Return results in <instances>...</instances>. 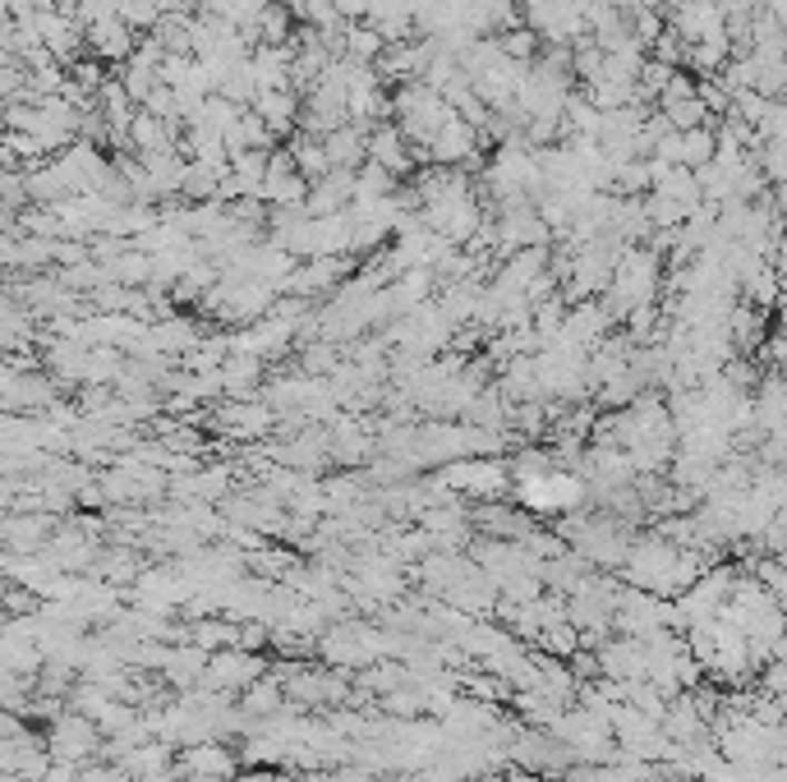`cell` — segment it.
<instances>
[{"label": "cell", "mask_w": 787, "mask_h": 782, "mask_svg": "<svg viewBox=\"0 0 787 782\" xmlns=\"http://www.w3.org/2000/svg\"><path fill=\"white\" fill-rule=\"evenodd\" d=\"M267 672L263 654H249V650H213L208 654V667H203V682L208 691H222V695H239L249 682Z\"/></svg>", "instance_id": "6da1fadb"}, {"label": "cell", "mask_w": 787, "mask_h": 782, "mask_svg": "<svg viewBox=\"0 0 787 782\" xmlns=\"http://www.w3.org/2000/svg\"><path fill=\"white\" fill-rule=\"evenodd\" d=\"M479 157H484V148H479V129L456 120V116L442 125L429 139V148H424L429 166H479Z\"/></svg>", "instance_id": "7a4b0ae2"}, {"label": "cell", "mask_w": 787, "mask_h": 782, "mask_svg": "<svg viewBox=\"0 0 787 782\" xmlns=\"http://www.w3.org/2000/svg\"><path fill=\"white\" fill-rule=\"evenodd\" d=\"M309 194V180H304L295 166H291V152L286 148H272L267 152V171H263V185H258V198L267 208H295Z\"/></svg>", "instance_id": "3957f363"}, {"label": "cell", "mask_w": 787, "mask_h": 782, "mask_svg": "<svg viewBox=\"0 0 787 782\" xmlns=\"http://www.w3.org/2000/svg\"><path fill=\"white\" fill-rule=\"evenodd\" d=\"M594 659H599V676H603V682H640V676H645V644L631 640V635L599 640L594 644Z\"/></svg>", "instance_id": "277c9868"}, {"label": "cell", "mask_w": 787, "mask_h": 782, "mask_svg": "<svg viewBox=\"0 0 787 782\" xmlns=\"http://www.w3.org/2000/svg\"><path fill=\"white\" fill-rule=\"evenodd\" d=\"M226 437H235V442H258V437H267L272 428H277V415L267 410V405L254 396V400H230V405H222V415L213 419Z\"/></svg>", "instance_id": "5b68a950"}, {"label": "cell", "mask_w": 787, "mask_h": 782, "mask_svg": "<svg viewBox=\"0 0 787 782\" xmlns=\"http://www.w3.org/2000/svg\"><path fill=\"white\" fill-rule=\"evenodd\" d=\"M249 111L267 125L272 139L286 143L291 133H295V125H299V92H291V88H277V92H254Z\"/></svg>", "instance_id": "8992f818"}, {"label": "cell", "mask_w": 787, "mask_h": 782, "mask_svg": "<svg viewBox=\"0 0 787 782\" xmlns=\"http://www.w3.org/2000/svg\"><path fill=\"white\" fill-rule=\"evenodd\" d=\"M351 198H355V171H327L323 180L309 185V194H304V212H309V217L346 212Z\"/></svg>", "instance_id": "52a82bcc"}, {"label": "cell", "mask_w": 787, "mask_h": 782, "mask_svg": "<svg viewBox=\"0 0 787 782\" xmlns=\"http://www.w3.org/2000/svg\"><path fill=\"white\" fill-rule=\"evenodd\" d=\"M217 373H222V396H230V400H254L263 387V359L245 355V350H230Z\"/></svg>", "instance_id": "ba28073f"}, {"label": "cell", "mask_w": 787, "mask_h": 782, "mask_svg": "<svg viewBox=\"0 0 787 782\" xmlns=\"http://www.w3.org/2000/svg\"><path fill=\"white\" fill-rule=\"evenodd\" d=\"M134 42H139V32H134L120 14H101V19H92V28H88V47H92L101 60H129Z\"/></svg>", "instance_id": "9c48e42d"}, {"label": "cell", "mask_w": 787, "mask_h": 782, "mask_svg": "<svg viewBox=\"0 0 787 782\" xmlns=\"http://www.w3.org/2000/svg\"><path fill=\"white\" fill-rule=\"evenodd\" d=\"M364 133L368 129H360V125H341V129H332V133H323V152H327V161H332V171H360V166L368 161L364 157Z\"/></svg>", "instance_id": "30bf717a"}, {"label": "cell", "mask_w": 787, "mask_h": 782, "mask_svg": "<svg viewBox=\"0 0 787 782\" xmlns=\"http://www.w3.org/2000/svg\"><path fill=\"white\" fill-rule=\"evenodd\" d=\"M235 704H239V713H245V719H272V713H277L282 704H286V691H282V682L272 672H263L258 682H249L245 691L235 695Z\"/></svg>", "instance_id": "8fae6325"}, {"label": "cell", "mask_w": 787, "mask_h": 782, "mask_svg": "<svg viewBox=\"0 0 787 782\" xmlns=\"http://www.w3.org/2000/svg\"><path fill=\"white\" fill-rule=\"evenodd\" d=\"M254 38H258V47H286V42L295 38V19H291V10H286V0H267V6L258 10Z\"/></svg>", "instance_id": "7c38bea8"}, {"label": "cell", "mask_w": 787, "mask_h": 782, "mask_svg": "<svg viewBox=\"0 0 787 782\" xmlns=\"http://www.w3.org/2000/svg\"><path fill=\"white\" fill-rule=\"evenodd\" d=\"M383 51H387V42L378 38V28H373L368 19H360V23H346V28H341V51H336V56L373 65V60H378Z\"/></svg>", "instance_id": "4fadbf2b"}, {"label": "cell", "mask_w": 787, "mask_h": 782, "mask_svg": "<svg viewBox=\"0 0 787 782\" xmlns=\"http://www.w3.org/2000/svg\"><path fill=\"white\" fill-rule=\"evenodd\" d=\"M97 745V732H92V723L88 719H60V727L51 732V751L56 755H65V760H83L88 751Z\"/></svg>", "instance_id": "5bb4252c"}, {"label": "cell", "mask_w": 787, "mask_h": 782, "mask_svg": "<svg viewBox=\"0 0 787 782\" xmlns=\"http://www.w3.org/2000/svg\"><path fill=\"white\" fill-rule=\"evenodd\" d=\"M198 327L189 323V318H161V327H153V346L161 350V355H185V350H194L198 346Z\"/></svg>", "instance_id": "9a60e30c"}, {"label": "cell", "mask_w": 787, "mask_h": 782, "mask_svg": "<svg viewBox=\"0 0 787 782\" xmlns=\"http://www.w3.org/2000/svg\"><path fill=\"white\" fill-rule=\"evenodd\" d=\"M336 368H341V346L323 341V336H314V341L299 346V373H304V378H332Z\"/></svg>", "instance_id": "2e32d148"}, {"label": "cell", "mask_w": 787, "mask_h": 782, "mask_svg": "<svg viewBox=\"0 0 787 782\" xmlns=\"http://www.w3.org/2000/svg\"><path fill=\"white\" fill-rule=\"evenodd\" d=\"M558 461L549 447H521L517 456L506 461V474H511V484H530V479H543V474H553Z\"/></svg>", "instance_id": "e0dca14e"}, {"label": "cell", "mask_w": 787, "mask_h": 782, "mask_svg": "<svg viewBox=\"0 0 787 782\" xmlns=\"http://www.w3.org/2000/svg\"><path fill=\"white\" fill-rule=\"evenodd\" d=\"M493 42H498V51H502L506 60H517V65H530V60L539 56V47H543V38H539L534 28H525V23L493 32Z\"/></svg>", "instance_id": "ac0fdd59"}, {"label": "cell", "mask_w": 787, "mask_h": 782, "mask_svg": "<svg viewBox=\"0 0 787 782\" xmlns=\"http://www.w3.org/2000/svg\"><path fill=\"white\" fill-rule=\"evenodd\" d=\"M659 116L677 129V133H687V129H700L709 125L714 129V116L705 111V101L700 97H681V101H659Z\"/></svg>", "instance_id": "d6986e66"}, {"label": "cell", "mask_w": 787, "mask_h": 782, "mask_svg": "<svg viewBox=\"0 0 787 782\" xmlns=\"http://www.w3.org/2000/svg\"><path fill=\"white\" fill-rule=\"evenodd\" d=\"M254 92H258V83H254V70H249V60H235L230 70L222 75V83H217V97H226V101H235L239 111L254 101Z\"/></svg>", "instance_id": "ffe728a7"}, {"label": "cell", "mask_w": 787, "mask_h": 782, "mask_svg": "<svg viewBox=\"0 0 787 782\" xmlns=\"http://www.w3.org/2000/svg\"><path fill=\"white\" fill-rule=\"evenodd\" d=\"M217 171L213 166H203V161H185V180H180V198L185 202H208L217 198Z\"/></svg>", "instance_id": "44dd1931"}, {"label": "cell", "mask_w": 787, "mask_h": 782, "mask_svg": "<svg viewBox=\"0 0 787 782\" xmlns=\"http://www.w3.org/2000/svg\"><path fill=\"white\" fill-rule=\"evenodd\" d=\"M396 189H401V180L392 171H383L378 161H364L360 171H355V198H387Z\"/></svg>", "instance_id": "7402d4cb"}, {"label": "cell", "mask_w": 787, "mask_h": 782, "mask_svg": "<svg viewBox=\"0 0 787 782\" xmlns=\"http://www.w3.org/2000/svg\"><path fill=\"white\" fill-rule=\"evenodd\" d=\"M705 161H714V129H709V125L681 133V157H677V166L696 171V166H705Z\"/></svg>", "instance_id": "603a6c76"}, {"label": "cell", "mask_w": 787, "mask_h": 782, "mask_svg": "<svg viewBox=\"0 0 787 782\" xmlns=\"http://www.w3.org/2000/svg\"><path fill=\"white\" fill-rule=\"evenodd\" d=\"M332 10L346 19V23H360V19H368V10H373V0H332Z\"/></svg>", "instance_id": "cb8c5ba5"}, {"label": "cell", "mask_w": 787, "mask_h": 782, "mask_svg": "<svg viewBox=\"0 0 787 782\" xmlns=\"http://www.w3.org/2000/svg\"><path fill=\"white\" fill-rule=\"evenodd\" d=\"M226 782H286V778H277L272 769H245V773H235V778H226Z\"/></svg>", "instance_id": "d4e9b609"}]
</instances>
